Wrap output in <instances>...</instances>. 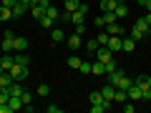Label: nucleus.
<instances>
[{
  "instance_id": "1",
  "label": "nucleus",
  "mask_w": 151,
  "mask_h": 113,
  "mask_svg": "<svg viewBox=\"0 0 151 113\" xmlns=\"http://www.w3.org/2000/svg\"><path fill=\"white\" fill-rule=\"evenodd\" d=\"M0 50L3 53H13L15 50V35H13V30L3 33V38H0Z\"/></svg>"
},
{
  "instance_id": "2",
  "label": "nucleus",
  "mask_w": 151,
  "mask_h": 113,
  "mask_svg": "<svg viewBox=\"0 0 151 113\" xmlns=\"http://www.w3.org/2000/svg\"><path fill=\"white\" fill-rule=\"evenodd\" d=\"M8 73H10L13 75V81H18V83H23V81H25V78H28V65H13V68L10 70H8Z\"/></svg>"
},
{
  "instance_id": "3",
  "label": "nucleus",
  "mask_w": 151,
  "mask_h": 113,
  "mask_svg": "<svg viewBox=\"0 0 151 113\" xmlns=\"http://www.w3.org/2000/svg\"><path fill=\"white\" fill-rule=\"evenodd\" d=\"M106 48L113 50V53L124 50V38H121V35H111V38H108V43H106Z\"/></svg>"
},
{
  "instance_id": "4",
  "label": "nucleus",
  "mask_w": 151,
  "mask_h": 113,
  "mask_svg": "<svg viewBox=\"0 0 151 113\" xmlns=\"http://www.w3.org/2000/svg\"><path fill=\"white\" fill-rule=\"evenodd\" d=\"M96 60H101V63H108V60H113V50H108L106 45H101V48L96 50Z\"/></svg>"
},
{
  "instance_id": "5",
  "label": "nucleus",
  "mask_w": 151,
  "mask_h": 113,
  "mask_svg": "<svg viewBox=\"0 0 151 113\" xmlns=\"http://www.w3.org/2000/svg\"><path fill=\"white\" fill-rule=\"evenodd\" d=\"M65 45H68L70 50H78L83 45V40H81V35L78 33H73V35H65Z\"/></svg>"
},
{
  "instance_id": "6",
  "label": "nucleus",
  "mask_w": 151,
  "mask_h": 113,
  "mask_svg": "<svg viewBox=\"0 0 151 113\" xmlns=\"http://www.w3.org/2000/svg\"><path fill=\"white\" fill-rule=\"evenodd\" d=\"M13 65H15V58H13V53H3V55H0V68H3V70H10Z\"/></svg>"
},
{
  "instance_id": "7",
  "label": "nucleus",
  "mask_w": 151,
  "mask_h": 113,
  "mask_svg": "<svg viewBox=\"0 0 151 113\" xmlns=\"http://www.w3.org/2000/svg\"><path fill=\"white\" fill-rule=\"evenodd\" d=\"M98 91H101V96L106 98V101H111V103H113V96H116V86H111V83H106V86H101Z\"/></svg>"
},
{
  "instance_id": "8",
  "label": "nucleus",
  "mask_w": 151,
  "mask_h": 113,
  "mask_svg": "<svg viewBox=\"0 0 151 113\" xmlns=\"http://www.w3.org/2000/svg\"><path fill=\"white\" fill-rule=\"evenodd\" d=\"M129 101H134V103H136V101H144V91H141L136 83L129 88Z\"/></svg>"
},
{
  "instance_id": "9",
  "label": "nucleus",
  "mask_w": 151,
  "mask_h": 113,
  "mask_svg": "<svg viewBox=\"0 0 151 113\" xmlns=\"http://www.w3.org/2000/svg\"><path fill=\"white\" fill-rule=\"evenodd\" d=\"M124 0H101L98 5H101V10L103 13H108V10H116V5H121Z\"/></svg>"
},
{
  "instance_id": "10",
  "label": "nucleus",
  "mask_w": 151,
  "mask_h": 113,
  "mask_svg": "<svg viewBox=\"0 0 151 113\" xmlns=\"http://www.w3.org/2000/svg\"><path fill=\"white\" fill-rule=\"evenodd\" d=\"M124 70H121V68H116V70H113V73H108V83H111V86H119V83H121V78H124Z\"/></svg>"
},
{
  "instance_id": "11",
  "label": "nucleus",
  "mask_w": 151,
  "mask_h": 113,
  "mask_svg": "<svg viewBox=\"0 0 151 113\" xmlns=\"http://www.w3.org/2000/svg\"><path fill=\"white\" fill-rule=\"evenodd\" d=\"M50 40L53 43H65V33L60 28H50Z\"/></svg>"
},
{
  "instance_id": "12",
  "label": "nucleus",
  "mask_w": 151,
  "mask_h": 113,
  "mask_svg": "<svg viewBox=\"0 0 151 113\" xmlns=\"http://www.w3.org/2000/svg\"><path fill=\"white\" fill-rule=\"evenodd\" d=\"M28 10H30V8H28V5H23L20 0H18L15 5H13V18H23V15H25Z\"/></svg>"
},
{
  "instance_id": "13",
  "label": "nucleus",
  "mask_w": 151,
  "mask_h": 113,
  "mask_svg": "<svg viewBox=\"0 0 151 113\" xmlns=\"http://www.w3.org/2000/svg\"><path fill=\"white\" fill-rule=\"evenodd\" d=\"M8 106H10L13 113L20 111V108H23V98H20V96H10V98H8Z\"/></svg>"
},
{
  "instance_id": "14",
  "label": "nucleus",
  "mask_w": 151,
  "mask_h": 113,
  "mask_svg": "<svg viewBox=\"0 0 151 113\" xmlns=\"http://www.w3.org/2000/svg\"><path fill=\"white\" fill-rule=\"evenodd\" d=\"M91 75H106V63H101V60L91 63Z\"/></svg>"
},
{
  "instance_id": "15",
  "label": "nucleus",
  "mask_w": 151,
  "mask_h": 113,
  "mask_svg": "<svg viewBox=\"0 0 151 113\" xmlns=\"http://www.w3.org/2000/svg\"><path fill=\"white\" fill-rule=\"evenodd\" d=\"M134 83L141 88V91H146V88L151 86V75H136V81H134Z\"/></svg>"
},
{
  "instance_id": "16",
  "label": "nucleus",
  "mask_w": 151,
  "mask_h": 113,
  "mask_svg": "<svg viewBox=\"0 0 151 113\" xmlns=\"http://www.w3.org/2000/svg\"><path fill=\"white\" fill-rule=\"evenodd\" d=\"M113 103L111 101H103V103H96V106H91V113H106L108 108H111Z\"/></svg>"
},
{
  "instance_id": "17",
  "label": "nucleus",
  "mask_w": 151,
  "mask_h": 113,
  "mask_svg": "<svg viewBox=\"0 0 151 113\" xmlns=\"http://www.w3.org/2000/svg\"><path fill=\"white\" fill-rule=\"evenodd\" d=\"M70 23H73V25H81V23H86V13L73 10V13H70Z\"/></svg>"
},
{
  "instance_id": "18",
  "label": "nucleus",
  "mask_w": 151,
  "mask_h": 113,
  "mask_svg": "<svg viewBox=\"0 0 151 113\" xmlns=\"http://www.w3.org/2000/svg\"><path fill=\"white\" fill-rule=\"evenodd\" d=\"M13 58H15L18 65H28V63H30V58L25 55V50H15V55H13Z\"/></svg>"
},
{
  "instance_id": "19",
  "label": "nucleus",
  "mask_w": 151,
  "mask_h": 113,
  "mask_svg": "<svg viewBox=\"0 0 151 113\" xmlns=\"http://www.w3.org/2000/svg\"><path fill=\"white\" fill-rule=\"evenodd\" d=\"M10 83H13V75L8 70H3L0 73V88H10Z\"/></svg>"
},
{
  "instance_id": "20",
  "label": "nucleus",
  "mask_w": 151,
  "mask_h": 113,
  "mask_svg": "<svg viewBox=\"0 0 151 113\" xmlns=\"http://www.w3.org/2000/svg\"><path fill=\"white\" fill-rule=\"evenodd\" d=\"M129 101V91H121V88H116V96H113V103H126Z\"/></svg>"
},
{
  "instance_id": "21",
  "label": "nucleus",
  "mask_w": 151,
  "mask_h": 113,
  "mask_svg": "<svg viewBox=\"0 0 151 113\" xmlns=\"http://www.w3.org/2000/svg\"><path fill=\"white\" fill-rule=\"evenodd\" d=\"M35 23H38V25H40V28H45V30H50V28L55 25V20H53V18H48V15H43V18H40V20H35Z\"/></svg>"
},
{
  "instance_id": "22",
  "label": "nucleus",
  "mask_w": 151,
  "mask_h": 113,
  "mask_svg": "<svg viewBox=\"0 0 151 113\" xmlns=\"http://www.w3.org/2000/svg\"><path fill=\"white\" fill-rule=\"evenodd\" d=\"M129 35L134 38V40H146V38H149V35H146L144 30H139V28H136V25H134V28H131V30H129Z\"/></svg>"
},
{
  "instance_id": "23",
  "label": "nucleus",
  "mask_w": 151,
  "mask_h": 113,
  "mask_svg": "<svg viewBox=\"0 0 151 113\" xmlns=\"http://www.w3.org/2000/svg\"><path fill=\"white\" fill-rule=\"evenodd\" d=\"M136 28H139V30H144L146 35H149V33H151V25H149V23H146V18H136Z\"/></svg>"
},
{
  "instance_id": "24",
  "label": "nucleus",
  "mask_w": 151,
  "mask_h": 113,
  "mask_svg": "<svg viewBox=\"0 0 151 113\" xmlns=\"http://www.w3.org/2000/svg\"><path fill=\"white\" fill-rule=\"evenodd\" d=\"M124 50H126V53H134V50H136V40H134V38H124Z\"/></svg>"
},
{
  "instance_id": "25",
  "label": "nucleus",
  "mask_w": 151,
  "mask_h": 113,
  "mask_svg": "<svg viewBox=\"0 0 151 113\" xmlns=\"http://www.w3.org/2000/svg\"><path fill=\"white\" fill-rule=\"evenodd\" d=\"M88 101H91V106H96V103H103L106 98L101 96V91H91V96H88Z\"/></svg>"
},
{
  "instance_id": "26",
  "label": "nucleus",
  "mask_w": 151,
  "mask_h": 113,
  "mask_svg": "<svg viewBox=\"0 0 151 113\" xmlns=\"http://www.w3.org/2000/svg\"><path fill=\"white\" fill-rule=\"evenodd\" d=\"M78 5H81V0H63V8L68 13H73V10H78Z\"/></svg>"
},
{
  "instance_id": "27",
  "label": "nucleus",
  "mask_w": 151,
  "mask_h": 113,
  "mask_svg": "<svg viewBox=\"0 0 151 113\" xmlns=\"http://www.w3.org/2000/svg\"><path fill=\"white\" fill-rule=\"evenodd\" d=\"M0 20H13V8L0 5Z\"/></svg>"
},
{
  "instance_id": "28",
  "label": "nucleus",
  "mask_w": 151,
  "mask_h": 113,
  "mask_svg": "<svg viewBox=\"0 0 151 113\" xmlns=\"http://www.w3.org/2000/svg\"><path fill=\"white\" fill-rule=\"evenodd\" d=\"M134 86V78H129V75H124V78H121V83L116 88H121V91H129V88Z\"/></svg>"
},
{
  "instance_id": "29",
  "label": "nucleus",
  "mask_w": 151,
  "mask_h": 113,
  "mask_svg": "<svg viewBox=\"0 0 151 113\" xmlns=\"http://www.w3.org/2000/svg\"><path fill=\"white\" fill-rule=\"evenodd\" d=\"M106 33H108V35H121V33H124V28L116 25V23H111V25H106Z\"/></svg>"
},
{
  "instance_id": "30",
  "label": "nucleus",
  "mask_w": 151,
  "mask_h": 113,
  "mask_svg": "<svg viewBox=\"0 0 151 113\" xmlns=\"http://www.w3.org/2000/svg\"><path fill=\"white\" fill-rule=\"evenodd\" d=\"M45 15L53 18V20H58V18H60V10H58L55 5H48V8H45Z\"/></svg>"
},
{
  "instance_id": "31",
  "label": "nucleus",
  "mask_w": 151,
  "mask_h": 113,
  "mask_svg": "<svg viewBox=\"0 0 151 113\" xmlns=\"http://www.w3.org/2000/svg\"><path fill=\"white\" fill-rule=\"evenodd\" d=\"M15 50H28V38H23V35L15 38Z\"/></svg>"
},
{
  "instance_id": "32",
  "label": "nucleus",
  "mask_w": 151,
  "mask_h": 113,
  "mask_svg": "<svg viewBox=\"0 0 151 113\" xmlns=\"http://www.w3.org/2000/svg\"><path fill=\"white\" fill-rule=\"evenodd\" d=\"M65 63H68V68L78 70V65H81V58H78V55H68V60H65Z\"/></svg>"
},
{
  "instance_id": "33",
  "label": "nucleus",
  "mask_w": 151,
  "mask_h": 113,
  "mask_svg": "<svg viewBox=\"0 0 151 113\" xmlns=\"http://www.w3.org/2000/svg\"><path fill=\"white\" fill-rule=\"evenodd\" d=\"M113 13H116V18H129V8H126L124 3H121V5H116V10H113Z\"/></svg>"
},
{
  "instance_id": "34",
  "label": "nucleus",
  "mask_w": 151,
  "mask_h": 113,
  "mask_svg": "<svg viewBox=\"0 0 151 113\" xmlns=\"http://www.w3.org/2000/svg\"><path fill=\"white\" fill-rule=\"evenodd\" d=\"M78 73H81V75H91V63H88V60H81V65H78Z\"/></svg>"
},
{
  "instance_id": "35",
  "label": "nucleus",
  "mask_w": 151,
  "mask_h": 113,
  "mask_svg": "<svg viewBox=\"0 0 151 113\" xmlns=\"http://www.w3.org/2000/svg\"><path fill=\"white\" fill-rule=\"evenodd\" d=\"M83 45H86V50H88V53H93V55H96V50L101 48V45L96 43V38H93V40H88V43H83Z\"/></svg>"
},
{
  "instance_id": "36",
  "label": "nucleus",
  "mask_w": 151,
  "mask_h": 113,
  "mask_svg": "<svg viewBox=\"0 0 151 113\" xmlns=\"http://www.w3.org/2000/svg\"><path fill=\"white\" fill-rule=\"evenodd\" d=\"M108 38H111V35L103 30V33H98V35H96V43H98V45H106V43H108Z\"/></svg>"
},
{
  "instance_id": "37",
  "label": "nucleus",
  "mask_w": 151,
  "mask_h": 113,
  "mask_svg": "<svg viewBox=\"0 0 151 113\" xmlns=\"http://www.w3.org/2000/svg\"><path fill=\"white\" fill-rule=\"evenodd\" d=\"M35 93H38V96H40V98H45V96H48V93H50V86H45V83H40Z\"/></svg>"
},
{
  "instance_id": "38",
  "label": "nucleus",
  "mask_w": 151,
  "mask_h": 113,
  "mask_svg": "<svg viewBox=\"0 0 151 113\" xmlns=\"http://www.w3.org/2000/svg\"><path fill=\"white\" fill-rule=\"evenodd\" d=\"M103 20H106V25H111V23H116V13H113V10L103 13Z\"/></svg>"
},
{
  "instance_id": "39",
  "label": "nucleus",
  "mask_w": 151,
  "mask_h": 113,
  "mask_svg": "<svg viewBox=\"0 0 151 113\" xmlns=\"http://www.w3.org/2000/svg\"><path fill=\"white\" fill-rule=\"evenodd\" d=\"M121 106H124V113H134V101H126V103H121Z\"/></svg>"
},
{
  "instance_id": "40",
  "label": "nucleus",
  "mask_w": 151,
  "mask_h": 113,
  "mask_svg": "<svg viewBox=\"0 0 151 113\" xmlns=\"http://www.w3.org/2000/svg\"><path fill=\"white\" fill-rule=\"evenodd\" d=\"M8 98H10V93H8V88H0V103H8Z\"/></svg>"
},
{
  "instance_id": "41",
  "label": "nucleus",
  "mask_w": 151,
  "mask_h": 113,
  "mask_svg": "<svg viewBox=\"0 0 151 113\" xmlns=\"http://www.w3.org/2000/svg\"><path fill=\"white\" fill-rule=\"evenodd\" d=\"M113 70H116V58L106 63V75H108V73H113Z\"/></svg>"
},
{
  "instance_id": "42",
  "label": "nucleus",
  "mask_w": 151,
  "mask_h": 113,
  "mask_svg": "<svg viewBox=\"0 0 151 113\" xmlns=\"http://www.w3.org/2000/svg\"><path fill=\"white\" fill-rule=\"evenodd\" d=\"M23 106H25V103H33V93H28V91H23Z\"/></svg>"
},
{
  "instance_id": "43",
  "label": "nucleus",
  "mask_w": 151,
  "mask_h": 113,
  "mask_svg": "<svg viewBox=\"0 0 151 113\" xmlns=\"http://www.w3.org/2000/svg\"><path fill=\"white\" fill-rule=\"evenodd\" d=\"M45 111H48V113H60V106H55V103H50V106H45Z\"/></svg>"
},
{
  "instance_id": "44",
  "label": "nucleus",
  "mask_w": 151,
  "mask_h": 113,
  "mask_svg": "<svg viewBox=\"0 0 151 113\" xmlns=\"http://www.w3.org/2000/svg\"><path fill=\"white\" fill-rule=\"evenodd\" d=\"M58 20H63V23H70V13H68V10H63V13H60V18H58Z\"/></svg>"
},
{
  "instance_id": "45",
  "label": "nucleus",
  "mask_w": 151,
  "mask_h": 113,
  "mask_svg": "<svg viewBox=\"0 0 151 113\" xmlns=\"http://www.w3.org/2000/svg\"><path fill=\"white\" fill-rule=\"evenodd\" d=\"M93 25H96V28H106V20H103V15H98V18H96V23H93Z\"/></svg>"
},
{
  "instance_id": "46",
  "label": "nucleus",
  "mask_w": 151,
  "mask_h": 113,
  "mask_svg": "<svg viewBox=\"0 0 151 113\" xmlns=\"http://www.w3.org/2000/svg\"><path fill=\"white\" fill-rule=\"evenodd\" d=\"M15 3H18V0H0V5H5V8H13Z\"/></svg>"
},
{
  "instance_id": "47",
  "label": "nucleus",
  "mask_w": 151,
  "mask_h": 113,
  "mask_svg": "<svg viewBox=\"0 0 151 113\" xmlns=\"http://www.w3.org/2000/svg\"><path fill=\"white\" fill-rule=\"evenodd\" d=\"M76 33H78V35H83V33H86V23H81V25H76Z\"/></svg>"
},
{
  "instance_id": "48",
  "label": "nucleus",
  "mask_w": 151,
  "mask_h": 113,
  "mask_svg": "<svg viewBox=\"0 0 151 113\" xmlns=\"http://www.w3.org/2000/svg\"><path fill=\"white\" fill-rule=\"evenodd\" d=\"M0 113H13V111H10V106H8V103H0Z\"/></svg>"
},
{
  "instance_id": "49",
  "label": "nucleus",
  "mask_w": 151,
  "mask_h": 113,
  "mask_svg": "<svg viewBox=\"0 0 151 113\" xmlns=\"http://www.w3.org/2000/svg\"><path fill=\"white\" fill-rule=\"evenodd\" d=\"M144 101H151V86H149V88L144 91Z\"/></svg>"
},
{
  "instance_id": "50",
  "label": "nucleus",
  "mask_w": 151,
  "mask_h": 113,
  "mask_svg": "<svg viewBox=\"0 0 151 113\" xmlns=\"http://www.w3.org/2000/svg\"><path fill=\"white\" fill-rule=\"evenodd\" d=\"M20 3H23V5H28V8H30V0H20Z\"/></svg>"
},
{
  "instance_id": "51",
  "label": "nucleus",
  "mask_w": 151,
  "mask_h": 113,
  "mask_svg": "<svg viewBox=\"0 0 151 113\" xmlns=\"http://www.w3.org/2000/svg\"><path fill=\"white\" fill-rule=\"evenodd\" d=\"M38 3H40V0H30V5H38Z\"/></svg>"
}]
</instances>
